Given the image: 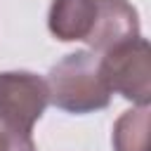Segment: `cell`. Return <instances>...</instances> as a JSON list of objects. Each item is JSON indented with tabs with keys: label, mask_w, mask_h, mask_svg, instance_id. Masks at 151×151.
Segmentation results:
<instances>
[{
	"label": "cell",
	"mask_w": 151,
	"mask_h": 151,
	"mask_svg": "<svg viewBox=\"0 0 151 151\" xmlns=\"http://www.w3.org/2000/svg\"><path fill=\"white\" fill-rule=\"evenodd\" d=\"M47 101V83L35 73H0V151H35L31 130Z\"/></svg>",
	"instance_id": "obj_1"
},
{
	"label": "cell",
	"mask_w": 151,
	"mask_h": 151,
	"mask_svg": "<svg viewBox=\"0 0 151 151\" xmlns=\"http://www.w3.org/2000/svg\"><path fill=\"white\" fill-rule=\"evenodd\" d=\"M47 97L54 106L68 113H90L104 109L111 99V87L101 73V59L94 52H73L47 76Z\"/></svg>",
	"instance_id": "obj_2"
},
{
	"label": "cell",
	"mask_w": 151,
	"mask_h": 151,
	"mask_svg": "<svg viewBox=\"0 0 151 151\" xmlns=\"http://www.w3.org/2000/svg\"><path fill=\"white\" fill-rule=\"evenodd\" d=\"M149 47L146 40L134 38L113 50L101 59V73L111 92H120L125 99H137L146 104L149 99Z\"/></svg>",
	"instance_id": "obj_3"
},
{
	"label": "cell",
	"mask_w": 151,
	"mask_h": 151,
	"mask_svg": "<svg viewBox=\"0 0 151 151\" xmlns=\"http://www.w3.org/2000/svg\"><path fill=\"white\" fill-rule=\"evenodd\" d=\"M97 14L90 35L85 38L94 50H113L137 38V14L125 0H94Z\"/></svg>",
	"instance_id": "obj_4"
},
{
	"label": "cell",
	"mask_w": 151,
	"mask_h": 151,
	"mask_svg": "<svg viewBox=\"0 0 151 151\" xmlns=\"http://www.w3.org/2000/svg\"><path fill=\"white\" fill-rule=\"evenodd\" d=\"M97 14L94 0H54L50 9V31L59 40H85Z\"/></svg>",
	"instance_id": "obj_5"
}]
</instances>
